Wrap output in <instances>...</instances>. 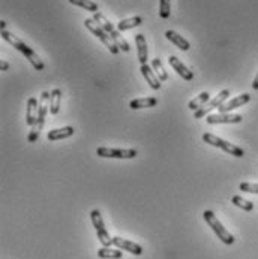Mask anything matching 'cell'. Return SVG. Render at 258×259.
Returning a JSON list of instances; mask_svg holds the SVG:
<instances>
[{
    "instance_id": "cell-20",
    "label": "cell",
    "mask_w": 258,
    "mask_h": 259,
    "mask_svg": "<svg viewBox=\"0 0 258 259\" xmlns=\"http://www.w3.org/2000/svg\"><path fill=\"white\" fill-rule=\"evenodd\" d=\"M158 105L156 98H143V99H134L129 102L131 109H140V108H153Z\"/></svg>"
},
{
    "instance_id": "cell-17",
    "label": "cell",
    "mask_w": 258,
    "mask_h": 259,
    "mask_svg": "<svg viewBox=\"0 0 258 259\" xmlns=\"http://www.w3.org/2000/svg\"><path fill=\"white\" fill-rule=\"evenodd\" d=\"M74 132H75V129H74L72 126H65V128H62V129H53V130H50L48 135H47V138H48V141L65 139V138L72 136Z\"/></svg>"
},
{
    "instance_id": "cell-23",
    "label": "cell",
    "mask_w": 258,
    "mask_h": 259,
    "mask_svg": "<svg viewBox=\"0 0 258 259\" xmlns=\"http://www.w3.org/2000/svg\"><path fill=\"white\" fill-rule=\"evenodd\" d=\"M98 256L101 259H122L123 253L122 250H117V249H111V247H101L98 250Z\"/></svg>"
},
{
    "instance_id": "cell-29",
    "label": "cell",
    "mask_w": 258,
    "mask_h": 259,
    "mask_svg": "<svg viewBox=\"0 0 258 259\" xmlns=\"http://www.w3.org/2000/svg\"><path fill=\"white\" fill-rule=\"evenodd\" d=\"M8 69H9V63L8 62H5V60L0 62V71H8Z\"/></svg>"
},
{
    "instance_id": "cell-4",
    "label": "cell",
    "mask_w": 258,
    "mask_h": 259,
    "mask_svg": "<svg viewBox=\"0 0 258 259\" xmlns=\"http://www.w3.org/2000/svg\"><path fill=\"white\" fill-rule=\"evenodd\" d=\"M203 217H204L206 223L212 228V231L218 235V238H219L224 244L231 246V244L234 243V237H233V234H230V231H227V229L222 226V223L218 220V217L215 216L213 211L206 210V211L203 213Z\"/></svg>"
},
{
    "instance_id": "cell-28",
    "label": "cell",
    "mask_w": 258,
    "mask_h": 259,
    "mask_svg": "<svg viewBox=\"0 0 258 259\" xmlns=\"http://www.w3.org/2000/svg\"><path fill=\"white\" fill-rule=\"evenodd\" d=\"M240 190L248 193H258V183H240Z\"/></svg>"
},
{
    "instance_id": "cell-3",
    "label": "cell",
    "mask_w": 258,
    "mask_h": 259,
    "mask_svg": "<svg viewBox=\"0 0 258 259\" xmlns=\"http://www.w3.org/2000/svg\"><path fill=\"white\" fill-rule=\"evenodd\" d=\"M50 95L48 92H42L41 95V99H39V116H38V120L35 123V126L32 128L30 133L27 136V141L29 142H35L39 135H41V130L44 128V123H45V117H47V112H48V106H50Z\"/></svg>"
},
{
    "instance_id": "cell-30",
    "label": "cell",
    "mask_w": 258,
    "mask_h": 259,
    "mask_svg": "<svg viewBox=\"0 0 258 259\" xmlns=\"http://www.w3.org/2000/svg\"><path fill=\"white\" fill-rule=\"evenodd\" d=\"M252 89H254V90H258V74H257V77H255V79H254V82H252Z\"/></svg>"
},
{
    "instance_id": "cell-18",
    "label": "cell",
    "mask_w": 258,
    "mask_h": 259,
    "mask_svg": "<svg viewBox=\"0 0 258 259\" xmlns=\"http://www.w3.org/2000/svg\"><path fill=\"white\" fill-rule=\"evenodd\" d=\"M165 38L170 41V42H173L176 47H179L182 51H188L189 50V42L185 39V38H182V35H177L176 32H173V30H167L165 32Z\"/></svg>"
},
{
    "instance_id": "cell-5",
    "label": "cell",
    "mask_w": 258,
    "mask_h": 259,
    "mask_svg": "<svg viewBox=\"0 0 258 259\" xmlns=\"http://www.w3.org/2000/svg\"><path fill=\"white\" fill-rule=\"evenodd\" d=\"M84 26H86V28H87V30H90L96 38H99L101 39V42L110 50V52L111 54H117L120 50H119V47L116 45V42L113 41V38L104 30V28L93 20V18H87L84 21Z\"/></svg>"
},
{
    "instance_id": "cell-7",
    "label": "cell",
    "mask_w": 258,
    "mask_h": 259,
    "mask_svg": "<svg viewBox=\"0 0 258 259\" xmlns=\"http://www.w3.org/2000/svg\"><path fill=\"white\" fill-rule=\"evenodd\" d=\"M90 219H92V223L96 229V234H98V238H99L101 244L104 247H111L113 238H110V234L105 229V225H104V220H102V216H101L99 210H93L90 213Z\"/></svg>"
},
{
    "instance_id": "cell-14",
    "label": "cell",
    "mask_w": 258,
    "mask_h": 259,
    "mask_svg": "<svg viewBox=\"0 0 258 259\" xmlns=\"http://www.w3.org/2000/svg\"><path fill=\"white\" fill-rule=\"evenodd\" d=\"M168 63L171 65V68H173L183 79H186V81H191V79H194V74H192V71H189L176 55H170L168 57Z\"/></svg>"
},
{
    "instance_id": "cell-27",
    "label": "cell",
    "mask_w": 258,
    "mask_h": 259,
    "mask_svg": "<svg viewBox=\"0 0 258 259\" xmlns=\"http://www.w3.org/2000/svg\"><path fill=\"white\" fill-rule=\"evenodd\" d=\"M171 14V3L170 0H159V15L161 18L167 20Z\"/></svg>"
},
{
    "instance_id": "cell-8",
    "label": "cell",
    "mask_w": 258,
    "mask_h": 259,
    "mask_svg": "<svg viewBox=\"0 0 258 259\" xmlns=\"http://www.w3.org/2000/svg\"><path fill=\"white\" fill-rule=\"evenodd\" d=\"M230 98V90H222L216 98H213L209 104H206L204 106H201L200 109H197L194 112V119H203V117H207L209 112L213 111L215 108H219L222 104H225V101Z\"/></svg>"
},
{
    "instance_id": "cell-25",
    "label": "cell",
    "mask_w": 258,
    "mask_h": 259,
    "mask_svg": "<svg viewBox=\"0 0 258 259\" xmlns=\"http://www.w3.org/2000/svg\"><path fill=\"white\" fill-rule=\"evenodd\" d=\"M231 203H233L236 207H239V208H242V210H245V211H252V210H254V203H251V201H248V199H243V198L239 196V195H234V196H233Z\"/></svg>"
},
{
    "instance_id": "cell-16",
    "label": "cell",
    "mask_w": 258,
    "mask_h": 259,
    "mask_svg": "<svg viewBox=\"0 0 258 259\" xmlns=\"http://www.w3.org/2000/svg\"><path fill=\"white\" fill-rule=\"evenodd\" d=\"M140 71H141L143 77L146 78V81L149 82V85L153 90H159L161 89V79L158 78V75L155 74V71L149 65H141Z\"/></svg>"
},
{
    "instance_id": "cell-9",
    "label": "cell",
    "mask_w": 258,
    "mask_h": 259,
    "mask_svg": "<svg viewBox=\"0 0 258 259\" xmlns=\"http://www.w3.org/2000/svg\"><path fill=\"white\" fill-rule=\"evenodd\" d=\"M96 155L99 157H114V159H134L138 153L132 149H108V147H98Z\"/></svg>"
},
{
    "instance_id": "cell-12",
    "label": "cell",
    "mask_w": 258,
    "mask_h": 259,
    "mask_svg": "<svg viewBox=\"0 0 258 259\" xmlns=\"http://www.w3.org/2000/svg\"><path fill=\"white\" fill-rule=\"evenodd\" d=\"M113 244L119 247L120 250H126L132 255H141L143 253V247L134 241H129L126 238H122V237H113Z\"/></svg>"
},
{
    "instance_id": "cell-2",
    "label": "cell",
    "mask_w": 258,
    "mask_h": 259,
    "mask_svg": "<svg viewBox=\"0 0 258 259\" xmlns=\"http://www.w3.org/2000/svg\"><path fill=\"white\" fill-rule=\"evenodd\" d=\"M93 20L104 28V30L113 38V41L116 42V45L119 47V50H122V51H125V52H128L129 50H131V47H129V44L126 42V39L120 35V32L119 30H116V28L113 27V24L105 18V15L104 14H101V12H96V14H93Z\"/></svg>"
},
{
    "instance_id": "cell-10",
    "label": "cell",
    "mask_w": 258,
    "mask_h": 259,
    "mask_svg": "<svg viewBox=\"0 0 258 259\" xmlns=\"http://www.w3.org/2000/svg\"><path fill=\"white\" fill-rule=\"evenodd\" d=\"M206 122L209 125H219V123H240L242 116L239 114H230V112H219V114H209L206 117Z\"/></svg>"
},
{
    "instance_id": "cell-13",
    "label": "cell",
    "mask_w": 258,
    "mask_h": 259,
    "mask_svg": "<svg viewBox=\"0 0 258 259\" xmlns=\"http://www.w3.org/2000/svg\"><path fill=\"white\" fill-rule=\"evenodd\" d=\"M249 101H251V95H249V93H243V95H240V96H237V98H234V99H231V101H228V102L222 104V105L218 108V111H219V112H230V111H233V109H236V108H239V106H243V105L248 104Z\"/></svg>"
},
{
    "instance_id": "cell-11",
    "label": "cell",
    "mask_w": 258,
    "mask_h": 259,
    "mask_svg": "<svg viewBox=\"0 0 258 259\" xmlns=\"http://www.w3.org/2000/svg\"><path fill=\"white\" fill-rule=\"evenodd\" d=\"M39 116V102L36 98H29L26 108V125L33 128Z\"/></svg>"
},
{
    "instance_id": "cell-26",
    "label": "cell",
    "mask_w": 258,
    "mask_h": 259,
    "mask_svg": "<svg viewBox=\"0 0 258 259\" xmlns=\"http://www.w3.org/2000/svg\"><path fill=\"white\" fill-rule=\"evenodd\" d=\"M152 69L155 71V74L158 75V78H159L161 81H167V79H168V74H167V71H165L162 62L158 59V57L152 60Z\"/></svg>"
},
{
    "instance_id": "cell-1",
    "label": "cell",
    "mask_w": 258,
    "mask_h": 259,
    "mask_svg": "<svg viewBox=\"0 0 258 259\" xmlns=\"http://www.w3.org/2000/svg\"><path fill=\"white\" fill-rule=\"evenodd\" d=\"M2 38H3L8 44H11L15 50H18V51L26 57V59L32 63V66H33L36 71H44L45 65H44V62L39 59V55H38L30 47H27L21 39H18L15 35L9 33L8 30H2Z\"/></svg>"
},
{
    "instance_id": "cell-6",
    "label": "cell",
    "mask_w": 258,
    "mask_h": 259,
    "mask_svg": "<svg viewBox=\"0 0 258 259\" xmlns=\"http://www.w3.org/2000/svg\"><path fill=\"white\" fill-rule=\"evenodd\" d=\"M203 141L207 142V144H210V146H213V147L222 149L225 153L233 155V156H236V157H243V156H245V152H243L240 147L234 146V144L228 142V141H225V139H222V138H219V136H216V135H213V133H204V135H203Z\"/></svg>"
},
{
    "instance_id": "cell-24",
    "label": "cell",
    "mask_w": 258,
    "mask_h": 259,
    "mask_svg": "<svg viewBox=\"0 0 258 259\" xmlns=\"http://www.w3.org/2000/svg\"><path fill=\"white\" fill-rule=\"evenodd\" d=\"M69 3H72L75 6H80L86 11H90L93 14L98 12V3L92 2V0H69Z\"/></svg>"
},
{
    "instance_id": "cell-15",
    "label": "cell",
    "mask_w": 258,
    "mask_h": 259,
    "mask_svg": "<svg viewBox=\"0 0 258 259\" xmlns=\"http://www.w3.org/2000/svg\"><path fill=\"white\" fill-rule=\"evenodd\" d=\"M135 42H137V51H138V60L141 65H147L149 59V51H147V42L146 36L143 33L135 35Z\"/></svg>"
},
{
    "instance_id": "cell-22",
    "label": "cell",
    "mask_w": 258,
    "mask_h": 259,
    "mask_svg": "<svg viewBox=\"0 0 258 259\" xmlns=\"http://www.w3.org/2000/svg\"><path fill=\"white\" fill-rule=\"evenodd\" d=\"M209 101H210V95L207 92H203V93H200L195 99H192L188 104V108L192 109V111H197V109H200L201 106H204Z\"/></svg>"
},
{
    "instance_id": "cell-19",
    "label": "cell",
    "mask_w": 258,
    "mask_h": 259,
    "mask_svg": "<svg viewBox=\"0 0 258 259\" xmlns=\"http://www.w3.org/2000/svg\"><path fill=\"white\" fill-rule=\"evenodd\" d=\"M60 104H62V90L60 89L51 90V95H50V112L56 116V114L60 111Z\"/></svg>"
},
{
    "instance_id": "cell-31",
    "label": "cell",
    "mask_w": 258,
    "mask_h": 259,
    "mask_svg": "<svg viewBox=\"0 0 258 259\" xmlns=\"http://www.w3.org/2000/svg\"><path fill=\"white\" fill-rule=\"evenodd\" d=\"M5 26H6L5 21H0V30H5Z\"/></svg>"
},
{
    "instance_id": "cell-21",
    "label": "cell",
    "mask_w": 258,
    "mask_h": 259,
    "mask_svg": "<svg viewBox=\"0 0 258 259\" xmlns=\"http://www.w3.org/2000/svg\"><path fill=\"white\" fill-rule=\"evenodd\" d=\"M141 23H143V18H141V17H132V18L120 20L119 24H117V30H119V32H125V30H129V28L138 27Z\"/></svg>"
}]
</instances>
